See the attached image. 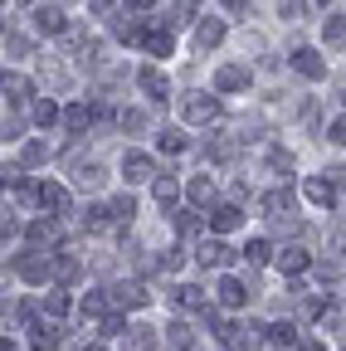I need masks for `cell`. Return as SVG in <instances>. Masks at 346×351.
<instances>
[{"instance_id":"cell-1","label":"cell","mask_w":346,"mask_h":351,"mask_svg":"<svg viewBox=\"0 0 346 351\" xmlns=\"http://www.w3.org/2000/svg\"><path fill=\"white\" fill-rule=\"evenodd\" d=\"M195 258L205 263V269H230V263H234V254H230V244H220V234H214V239H200V244H195Z\"/></svg>"},{"instance_id":"cell-2","label":"cell","mask_w":346,"mask_h":351,"mask_svg":"<svg viewBox=\"0 0 346 351\" xmlns=\"http://www.w3.org/2000/svg\"><path fill=\"white\" fill-rule=\"evenodd\" d=\"M205 225H210L214 234H234V230L244 225V210H239V205H214Z\"/></svg>"},{"instance_id":"cell-3","label":"cell","mask_w":346,"mask_h":351,"mask_svg":"<svg viewBox=\"0 0 346 351\" xmlns=\"http://www.w3.org/2000/svg\"><path fill=\"white\" fill-rule=\"evenodd\" d=\"M122 176H127L132 186H137V181H151V176H156V161H151L147 152H127V156H122Z\"/></svg>"},{"instance_id":"cell-4","label":"cell","mask_w":346,"mask_h":351,"mask_svg":"<svg viewBox=\"0 0 346 351\" xmlns=\"http://www.w3.org/2000/svg\"><path fill=\"white\" fill-rule=\"evenodd\" d=\"M214 112H220V98H205V93H190V98L181 103V117H186V122H210Z\"/></svg>"},{"instance_id":"cell-5","label":"cell","mask_w":346,"mask_h":351,"mask_svg":"<svg viewBox=\"0 0 346 351\" xmlns=\"http://www.w3.org/2000/svg\"><path fill=\"white\" fill-rule=\"evenodd\" d=\"M302 191H308V200L312 205H336V181H332V176H308V186H302Z\"/></svg>"},{"instance_id":"cell-6","label":"cell","mask_w":346,"mask_h":351,"mask_svg":"<svg viewBox=\"0 0 346 351\" xmlns=\"http://www.w3.org/2000/svg\"><path fill=\"white\" fill-rule=\"evenodd\" d=\"M137 88H142L151 103H161V98L171 93V83H166V73H161V69H142V73H137Z\"/></svg>"},{"instance_id":"cell-7","label":"cell","mask_w":346,"mask_h":351,"mask_svg":"<svg viewBox=\"0 0 346 351\" xmlns=\"http://www.w3.org/2000/svg\"><path fill=\"white\" fill-rule=\"evenodd\" d=\"M293 69H297L302 78H322V73H327V59H322L317 49H297V54H293Z\"/></svg>"},{"instance_id":"cell-8","label":"cell","mask_w":346,"mask_h":351,"mask_svg":"<svg viewBox=\"0 0 346 351\" xmlns=\"http://www.w3.org/2000/svg\"><path fill=\"white\" fill-rule=\"evenodd\" d=\"M34 29L39 34H64V10L59 5H39L34 10Z\"/></svg>"},{"instance_id":"cell-9","label":"cell","mask_w":346,"mask_h":351,"mask_svg":"<svg viewBox=\"0 0 346 351\" xmlns=\"http://www.w3.org/2000/svg\"><path fill=\"white\" fill-rule=\"evenodd\" d=\"M103 176H108V171H103L98 161H83V166L73 171V186H78V191H98V186H103Z\"/></svg>"},{"instance_id":"cell-10","label":"cell","mask_w":346,"mask_h":351,"mask_svg":"<svg viewBox=\"0 0 346 351\" xmlns=\"http://www.w3.org/2000/svg\"><path fill=\"white\" fill-rule=\"evenodd\" d=\"M244 83H249V69H239V64H225L220 78H214V88H220V93H234V88H244Z\"/></svg>"},{"instance_id":"cell-11","label":"cell","mask_w":346,"mask_h":351,"mask_svg":"<svg viewBox=\"0 0 346 351\" xmlns=\"http://www.w3.org/2000/svg\"><path fill=\"white\" fill-rule=\"evenodd\" d=\"M220 302L225 307H239V302H249V288L239 278H220Z\"/></svg>"},{"instance_id":"cell-12","label":"cell","mask_w":346,"mask_h":351,"mask_svg":"<svg viewBox=\"0 0 346 351\" xmlns=\"http://www.w3.org/2000/svg\"><path fill=\"white\" fill-rule=\"evenodd\" d=\"M39 200H45V210H69V191H64V186H54V181L39 186Z\"/></svg>"},{"instance_id":"cell-13","label":"cell","mask_w":346,"mask_h":351,"mask_svg":"<svg viewBox=\"0 0 346 351\" xmlns=\"http://www.w3.org/2000/svg\"><path fill=\"white\" fill-rule=\"evenodd\" d=\"M151 195H156L161 210H166V205H176V200H181V181H166V176H161V181L151 186Z\"/></svg>"},{"instance_id":"cell-14","label":"cell","mask_w":346,"mask_h":351,"mask_svg":"<svg viewBox=\"0 0 346 351\" xmlns=\"http://www.w3.org/2000/svg\"><path fill=\"white\" fill-rule=\"evenodd\" d=\"M278 269L283 274H302V269H308V254H302V249H278Z\"/></svg>"},{"instance_id":"cell-15","label":"cell","mask_w":346,"mask_h":351,"mask_svg":"<svg viewBox=\"0 0 346 351\" xmlns=\"http://www.w3.org/2000/svg\"><path fill=\"white\" fill-rule=\"evenodd\" d=\"M142 39H147V49H151L156 59H171V49H176V44H171V34H156V29L142 34Z\"/></svg>"},{"instance_id":"cell-16","label":"cell","mask_w":346,"mask_h":351,"mask_svg":"<svg viewBox=\"0 0 346 351\" xmlns=\"http://www.w3.org/2000/svg\"><path fill=\"white\" fill-rule=\"evenodd\" d=\"M220 39H225V29H220V25H214V20L195 29V44H200V49H214V44H220Z\"/></svg>"},{"instance_id":"cell-17","label":"cell","mask_w":346,"mask_h":351,"mask_svg":"<svg viewBox=\"0 0 346 351\" xmlns=\"http://www.w3.org/2000/svg\"><path fill=\"white\" fill-rule=\"evenodd\" d=\"M156 152H166V156H176V152H186V137H181L176 127H171V132H161V142H156Z\"/></svg>"},{"instance_id":"cell-18","label":"cell","mask_w":346,"mask_h":351,"mask_svg":"<svg viewBox=\"0 0 346 351\" xmlns=\"http://www.w3.org/2000/svg\"><path fill=\"white\" fill-rule=\"evenodd\" d=\"M112 219H127V225H132V219H137V200L132 195H117L112 200Z\"/></svg>"},{"instance_id":"cell-19","label":"cell","mask_w":346,"mask_h":351,"mask_svg":"<svg viewBox=\"0 0 346 351\" xmlns=\"http://www.w3.org/2000/svg\"><path fill=\"white\" fill-rule=\"evenodd\" d=\"M15 93V103H25L29 98V78H20V73H5V98Z\"/></svg>"},{"instance_id":"cell-20","label":"cell","mask_w":346,"mask_h":351,"mask_svg":"<svg viewBox=\"0 0 346 351\" xmlns=\"http://www.w3.org/2000/svg\"><path fill=\"white\" fill-rule=\"evenodd\" d=\"M244 258H249V263H269V258H273V249H269V239H249V249H244Z\"/></svg>"},{"instance_id":"cell-21","label":"cell","mask_w":346,"mask_h":351,"mask_svg":"<svg viewBox=\"0 0 346 351\" xmlns=\"http://www.w3.org/2000/svg\"><path fill=\"white\" fill-rule=\"evenodd\" d=\"M54 234H59L54 219H34V225H29V239H34V244H45V239H54Z\"/></svg>"},{"instance_id":"cell-22","label":"cell","mask_w":346,"mask_h":351,"mask_svg":"<svg viewBox=\"0 0 346 351\" xmlns=\"http://www.w3.org/2000/svg\"><path fill=\"white\" fill-rule=\"evenodd\" d=\"M78 307H83V317H103V313H108V298H103V293H88Z\"/></svg>"},{"instance_id":"cell-23","label":"cell","mask_w":346,"mask_h":351,"mask_svg":"<svg viewBox=\"0 0 346 351\" xmlns=\"http://www.w3.org/2000/svg\"><path fill=\"white\" fill-rule=\"evenodd\" d=\"M186 195H190V200H214V181H190Z\"/></svg>"},{"instance_id":"cell-24","label":"cell","mask_w":346,"mask_h":351,"mask_svg":"<svg viewBox=\"0 0 346 351\" xmlns=\"http://www.w3.org/2000/svg\"><path fill=\"white\" fill-rule=\"evenodd\" d=\"M327 44H346V20H341V15H332V25H327Z\"/></svg>"},{"instance_id":"cell-25","label":"cell","mask_w":346,"mask_h":351,"mask_svg":"<svg viewBox=\"0 0 346 351\" xmlns=\"http://www.w3.org/2000/svg\"><path fill=\"white\" fill-rule=\"evenodd\" d=\"M54 117H59L54 103H39V108H34V122H39V127H54Z\"/></svg>"},{"instance_id":"cell-26","label":"cell","mask_w":346,"mask_h":351,"mask_svg":"<svg viewBox=\"0 0 346 351\" xmlns=\"http://www.w3.org/2000/svg\"><path fill=\"white\" fill-rule=\"evenodd\" d=\"M45 313H49V317H64V313H69V302H64L59 293H49V298H45Z\"/></svg>"},{"instance_id":"cell-27","label":"cell","mask_w":346,"mask_h":351,"mask_svg":"<svg viewBox=\"0 0 346 351\" xmlns=\"http://www.w3.org/2000/svg\"><path fill=\"white\" fill-rule=\"evenodd\" d=\"M273 341H283V346L297 341V327H293V322H278V327H273Z\"/></svg>"},{"instance_id":"cell-28","label":"cell","mask_w":346,"mask_h":351,"mask_svg":"<svg viewBox=\"0 0 346 351\" xmlns=\"http://www.w3.org/2000/svg\"><path fill=\"white\" fill-rule=\"evenodd\" d=\"M25 161H45V142H29L25 147Z\"/></svg>"},{"instance_id":"cell-29","label":"cell","mask_w":346,"mask_h":351,"mask_svg":"<svg viewBox=\"0 0 346 351\" xmlns=\"http://www.w3.org/2000/svg\"><path fill=\"white\" fill-rule=\"evenodd\" d=\"M127 5H132V10H147V5H156V0H127Z\"/></svg>"},{"instance_id":"cell-30","label":"cell","mask_w":346,"mask_h":351,"mask_svg":"<svg viewBox=\"0 0 346 351\" xmlns=\"http://www.w3.org/2000/svg\"><path fill=\"white\" fill-rule=\"evenodd\" d=\"M225 5H230V10H244V5H249V0H225Z\"/></svg>"},{"instance_id":"cell-31","label":"cell","mask_w":346,"mask_h":351,"mask_svg":"<svg viewBox=\"0 0 346 351\" xmlns=\"http://www.w3.org/2000/svg\"><path fill=\"white\" fill-rule=\"evenodd\" d=\"M83 351H103V346H83Z\"/></svg>"}]
</instances>
